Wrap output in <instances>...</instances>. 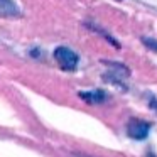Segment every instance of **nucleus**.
Returning a JSON list of instances; mask_svg holds the SVG:
<instances>
[{
    "label": "nucleus",
    "mask_w": 157,
    "mask_h": 157,
    "mask_svg": "<svg viewBox=\"0 0 157 157\" xmlns=\"http://www.w3.org/2000/svg\"><path fill=\"white\" fill-rule=\"evenodd\" d=\"M149 130L150 125L144 120L139 118H132L127 125V133H128L130 139H135V140H144L147 135H149Z\"/></svg>",
    "instance_id": "obj_2"
},
{
    "label": "nucleus",
    "mask_w": 157,
    "mask_h": 157,
    "mask_svg": "<svg viewBox=\"0 0 157 157\" xmlns=\"http://www.w3.org/2000/svg\"><path fill=\"white\" fill-rule=\"evenodd\" d=\"M54 59H56V63L64 69V71H75L76 66H78V61H79L78 54H76L75 51H71L69 48H64V46L56 48Z\"/></svg>",
    "instance_id": "obj_1"
},
{
    "label": "nucleus",
    "mask_w": 157,
    "mask_h": 157,
    "mask_svg": "<svg viewBox=\"0 0 157 157\" xmlns=\"http://www.w3.org/2000/svg\"><path fill=\"white\" fill-rule=\"evenodd\" d=\"M85 101H90V103H101L106 100V93H103L101 90H96V91H88V93H79Z\"/></svg>",
    "instance_id": "obj_4"
},
{
    "label": "nucleus",
    "mask_w": 157,
    "mask_h": 157,
    "mask_svg": "<svg viewBox=\"0 0 157 157\" xmlns=\"http://www.w3.org/2000/svg\"><path fill=\"white\" fill-rule=\"evenodd\" d=\"M147 157H157V155H154L152 152H149V154H147Z\"/></svg>",
    "instance_id": "obj_6"
},
{
    "label": "nucleus",
    "mask_w": 157,
    "mask_h": 157,
    "mask_svg": "<svg viewBox=\"0 0 157 157\" xmlns=\"http://www.w3.org/2000/svg\"><path fill=\"white\" fill-rule=\"evenodd\" d=\"M0 17L4 19L21 17V9L14 0H0Z\"/></svg>",
    "instance_id": "obj_3"
},
{
    "label": "nucleus",
    "mask_w": 157,
    "mask_h": 157,
    "mask_svg": "<svg viewBox=\"0 0 157 157\" xmlns=\"http://www.w3.org/2000/svg\"><path fill=\"white\" fill-rule=\"evenodd\" d=\"M144 42H145V44L149 46V48H152L154 51H157V42H155V41H149V39H144Z\"/></svg>",
    "instance_id": "obj_5"
}]
</instances>
